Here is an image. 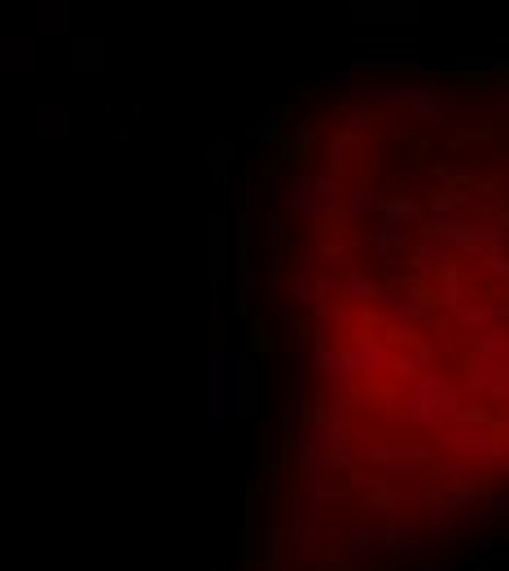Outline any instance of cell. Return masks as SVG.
I'll return each mask as SVG.
<instances>
[{"label": "cell", "instance_id": "cell-1", "mask_svg": "<svg viewBox=\"0 0 509 571\" xmlns=\"http://www.w3.org/2000/svg\"><path fill=\"white\" fill-rule=\"evenodd\" d=\"M246 404V370L237 352H216L211 356V418L233 422Z\"/></svg>", "mask_w": 509, "mask_h": 571}, {"label": "cell", "instance_id": "cell-2", "mask_svg": "<svg viewBox=\"0 0 509 571\" xmlns=\"http://www.w3.org/2000/svg\"><path fill=\"white\" fill-rule=\"evenodd\" d=\"M35 119H40V137H57L62 141L71 132V111L66 106H40Z\"/></svg>", "mask_w": 509, "mask_h": 571}, {"label": "cell", "instance_id": "cell-3", "mask_svg": "<svg viewBox=\"0 0 509 571\" xmlns=\"http://www.w3.org/2000/svg\"><path fill=\"white\" fill-rule=\"evenodd\" d=\"M373 202H378V194H373V180H369V176H360V180L347 189V207L360 216V211H365V207H373Z\"/></svg>", "mask_w": 509, "mask_h": 571}, {"label": "cell", "instance_id": "cell-4", "mask_svg": "<svg viewBox=\"0 0 509 571\" xmlns=\"http://www.w3.org/2000/svg\"><path fill=\"white\" fill-rule=\"evenodd\" d=\"M101 49H106V44H101L97 35H92V40H75V57H71V62H75V66H101V62H106Z\"/></svg>", "mask_w": 509, "mask_h": 571}, {"label": "cell", "instance_id": "cell-5", "mask_svg": "<svg viewBox=\"0 0 509 571\" xmlns=\"http://www.w3.org/2000/svg\"><path fill=\"white\" fill-rule=\"evenodd\" d=\"M71 18H66V5H40V31H66Z\"/></svg>", "mask_w": 509, "mask_h": 571}, {"label": "cell", "instance_id": "cell-6", "mask_svg": "<svg viewBox=\"0 0 509 571\" xmlns=\"http://www.w3.org/2000/svg\"><path fill=\"white\" fill-rule=\"evenodd\" d=\"M31 49H35L31 40H5V62H9V66H31V62H35Z\"/></svg>", "mask_w": 509, "mask_h": 571}, {"label": "cell", "instance_id": "cell-7", "mask_svg": "<svg viewBox=\"0 0 509 571\" xmlns=\"http://www.w3.org/2000/svg\"><path fill=\"white\" fill-rule=\"evenodd\" d=\"M282 334H285V347H294V352H303V347H308V339H303V325H294V321H285Z\"/></svg>", "mask_w": 509, "mask_h": 571}, {"label": "cell", "instance_id": "cell-8", "mask_svg": "<svg viewBox=\"0 0 509 571\" xmlns=\"http://www.w3.org/2000/svg\"><path fill=\"white\" fill-rule=\"evenodd\" d=\"M422 571H461V563H426Z\"/></svg>", "mask_w": 509, "mask_h": 571}]
</instances>
